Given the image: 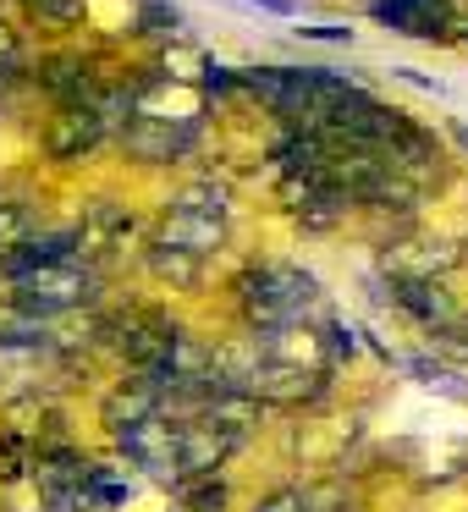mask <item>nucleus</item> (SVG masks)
<instances>
[{
  "mask_svg": "<svg viewBox=\"0 0 468 512\" xmlns=\"http://www.w3.org/2000/svg\"><path fill=\"white\" fill-rule=\"evenodd\" d=\"M248 6H259L270 17H298V0H248Z\"/></svg>",
  "mask_w": 468,
  "mask_h": 512,
  "instance_id": "13",
  "label": "nucleus"
},
{
  "mask_svg": "<svg viewBox=\"0 0 468 512\" xmlns=\"http://www.w3.org/2000/svg\"><path fill=\"white\" fill-rule=\"evenodd\" d=\"M204 89H210V94L237 89V72H226V67H215V61H210V67H204Z\"/></svg>",
  "mask_w": 468,
  "mask_h": 512,
  "instance_id": "10",
  "label": "nucleus"
},
{
  "mask_svg": "<svg viewBox=\"0 0 468 512\" xmlns=\"http://www.w3.org/2000/svg\"><path fill=\"white\" fill-rule=\"evenodd\" d=\"M138 28H144V34H177L182 12L171 6V0H149L144 12H138Z\"/></svg>",
  "mask_w": 468,
  "mask_h": 512,
  "instance_id": "7",
  "label": "nucleus"
},
{
  "mask_svg": "<svg viewBox=\"0 0 468 512\" xmlns=\"http://www.w3.org/2000/svg\"><path fill=\"white\" fill-rule=\"evenodd\" d=\"M122 144L133 149L138 160H171L193 144V122H171V116H149V111H133L122 127Z\"/></svg>",
  "mask_w": 468,
  "mask_h": 512,
  "instance_id": "4",
  "label": "nucleus"
},
{
  "mask_svg": "<svg viewBox=\"0 0 468 512\" xmlns=\"http://www.w3.org/2000/svg\"><path fill=\"white\" fill-rule=\"evenodd\" d=\"M226 507V490L215 485V479H204V485L188 490V501H182V512H221Z\"/></svg>",
  "mask_w": 468,
  "mask_h": 512,
  "instance_id": "9",
  "label": "nucleus"
},
{
  "mask_svg": "<svg viewBox=\"0 0 468 512\" xmlns=\"http://www.w3.org/2000/svg\"><path fill=\"white\" fill-rule=\"evenodd\" d=\"M221 237H226V193L210 188V182L177 193V204L166 210V226H160V248L204 259L210 248H221Z\"/></svg>",
  "mask_w": 468,
  "mask_h": 512,
  "instance_id": "1",
  "label": "nucleus"
},
{
  "mask_svg": "<svg viewBox=\"0 0 468 512\" xmlns=\"http://www.w3.org/2000/svg\"><path fill=\"white\" fill-rule=\"evenodd\" d=\"M303 39H325V45H353V28H298Z\"/></svg>",
  "mask_w": 468,
  "mask_h": 512,
  "instance_id": "11",
  "label": "nucleus"
},
{
  "mask_svg": "<svg viewBox=\"0 0 468 512\" xmlns=\"http://www.w3.org/2000/svg\"><path fill=\"white\" fill-rule=\"evenodd\" d=\"M105 127H111V116H105L100 105H61L56 127H50V155L56 160L89 155V149L105 138Z\"/></svg>",
  "mask_w": 468,
  "mask_h": 512,
  "instance_id": "5",
  "label": "nucleus"
},
{
  "mask_svg": "<svg viewBox=\"0 0 468 512\" xmlns=\"http://www.w3.org/2000/svg\"><path fill=\"white\" fill-rule=\"evenodd\" d=\"M314 298H320L314 276H303V270H292V265H265V270H248L243 276V303L259 325L303 320V314L314 309Z\"/></svg>",
  "mask_w": 468,
  "mask_h": 512,
  "instance_id": "2",
  "label": "nucleus"
},
{
  "mask_svg": "<svg viewBox=\"0 0 468 512\" xmlns=\"http://www.w3.org/2000/svg\"><path fill=\"white\" fill-rule=\"evenodd\" d=\"M89 292H94V276L78 259H45V265L17 276V309L45 320V314H67L78 303H89Z\"/></svg>",
  "mask_w": 468,
  "mask_h": 512,
  "instance_id": "3",
  "label": "nucleus"
},
{
  "mask_svg": "<svg viewBox=\"0 0 468 512\" xmlns=\"http://www.w3.org/2000/svg\"><path fill=\"white\" fill-rule=\"evenodd\" d=\"M369 17L397 28V34L435 39L446 28V17H452V6H446V0H369Z\"/></svg>",
  "mask_w": 468,
  "mask_h": 512,
  "instance_id": "6",
  "label": "nucleus"
},
{
  "mask_svg": "<svg viewBox=\"0 0 468 512\" xmlns=\"http://www.w3.org/2000/svg\"><path fill=\"white\" fill-rule=\"evenodd\" d=\"M17 243H28V210L23 204H0V254H12Z\"/></svg>",
  "mask_w": 468,
  "mask_h": 512,
  "instance_id": "8",
  "label": "nucleus"
},
{
  "mask_svg": "<svg viewBox=\"0 0 468 512\" xmlns=\"http://www.w3.org/2000/svg\"><path fill=\"white\" fill-rule=\"evenodd\" d=\"M254 512H303V496L298 490H281V496H270L265 507H254Z\"/></svg>",
  "mask_w": 468,
  "mask_h": 512,
  "instance_id": "12",
  "label": "nucleus"
}]
</instances>
